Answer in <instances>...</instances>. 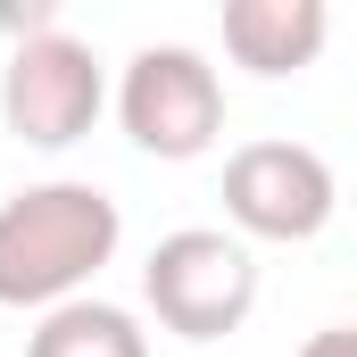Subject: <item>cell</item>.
Instances as JSON below:
<instances>
[{
	"label": "cell",
	"mask_w": 357,
	"mask_h": 357,
	"mask_svg": "<svg viewBox=\"0 0 357 357\" xmlns=\"http://www.w3.org/2000/svg\"><path fill=\"white\" fill-rule=\"evenodd\" d=\"M299 357H357V324H333V333H307Z\"/></svg>",
	"instance_id": "cell-9"
},
{
	"label": "cell",
	"mask_w": 357,
	"mask_h": 357,
	"mask_svg": "<svg viewBox=\"0 0 357 357\" xmlns=\"http://www.w3.org/2000/svg\"><path fill=\"white\" fill-rule=\"evenodd\" d=\"M25 357H150V341H142V324H133L125 307H108V299H59V307L33 324Z\"/></svg>",
	"instance_id": "cell-7"
},
{
	"label": "cell",
	"mask_w": 357,
	"mask_h": 357,
	"mask_svg": "<svg viewBox=\"0 0 357 357\" xmlns=\"http://www.w3.org/2000/svg\"><path fill=\"white\" fill-rule=\"evenodd\" d=\"M142 291H150V307H158L167 333H183V341H225L258 307V258L233 233H216V225H183V233H167L150 250Z\"/></svg>",
	"instance_id": "cell-2"
},
{
	"label": "cell",
	"mask_w": 357,
	"mask_h": 357,
	"mask_svg": "<svg viewBox=\"0 0 357 357\" xmlns=\"http://www.w3.org/2000/svg\"><path fill=\"white\" fill-rule=\"evenodd\" d=\"M59 8H67V0H0V25H8V33H42Z\"/></svg>",
	"instance_id": "cell-8"
},
{
	"label": "cell",
	"mask_w": 357,
	"mask_h": 357,
	"mask_svg": "<svg viewBox=\"0 0 357 357\" xmlns=\"http://www.w3.org/2000/svg\"><path fill=\"white\" fill-rule=\"evenodd\" d=\"M324 33H333L324 0H225V50L250 75H299V67H316Z\"/></svg>",
	"instance_id": "cell-6"
},
{
	"label": "cell",
	"mask_w": 357,
	"mask_h": 357,
	"mask_svg": "<svg viewBox=\"0 0 357 357\" xmlns=\"http://www.w3.org/2000/svg\"><path fill=\"white\" fill-rule=\"evenodd\" d=\"M116 199L91 183H33L0 199V307H59L116 258Z\"/></svg>",
	"instance_id": "cell-1"
},
{
	"label": "cell",
	"mask_w": 357,
	"mask_h": 357,
	"mask_svg": "<svg viewBox=\"0 0 357 357\" xmlns=\"http://www.w3.org/2000/svg\"><path fill=\"white\" fill-rule=\"evenodd\" d=\"M116 116H125V133L150 158H199L225 133V84H216V67L199 50L150 42L125 67V84H116Z\"/></svg>",
	"instance_id": "cell-4"
},
{
	"label": "cell",
	"mask_w": 357,
	"mask_h": 357,
	"mask_svg": "<svg viewBox=\"0 0 357 357\" xmlns=\"http://www.w3.org/2000/svg\"><path fill=\"white\" fill-rule=\"evenodd\" d=\"M100 100H108V84H100L91 42L59 33V25L17 33V50H8V67H0V116H8L17 142H33V150L84 142L91 116H100Z\"/></svg>",
	"instance_id": "cell-3"
},
{
	"label": "cell",
	"mask_w": 357,
	"mask_h": 357,
	"mask_svg": "<svg viewBox=\"0 0 357 357\" xmlns=\"http://www.w3.org/2000/svg\"><path fill=\"white\" fill-rule=\"evenodd\" d=\"M225 216L258 241H316L333 225V167L307 142H241L225 158Z\"/></svg>",
	"instance_id": "cell-5"
}]
</instances>
